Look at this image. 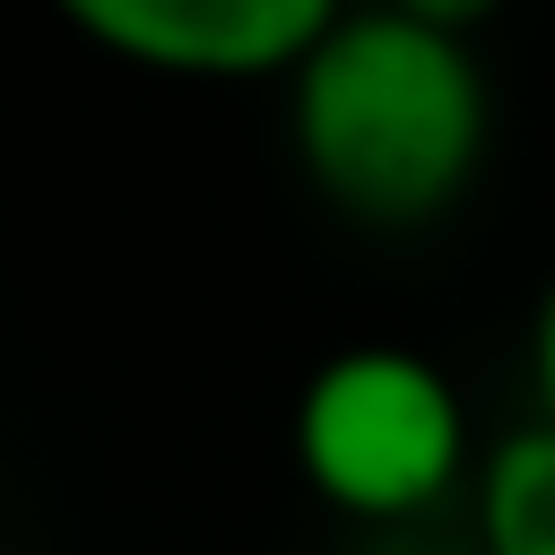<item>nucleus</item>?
<instances>
[{
  "mask_svg": "<svg viewBox=\"0 0 555 555\" xmlns=\"http://www.w3.org/2000/svg\"><path fill=\"white\" fill-rule=\"evenodd\" d=\"M468 555H555V416H520L486 442L468 486Z\"/></svg>",
  "mask_w": 555,
  "mask_h": 555,
  "instance_id": "obj_4",
  "label": "nucleus"
},
{
  "mask_svg": "<svg viewBox=\"0 0 555 555\" xmlns=\"http://www.w3.org/2000/svg\"><path fill=\"white\" fill-rule=\"evenodd\" d=\"M286 87V156L312 199L364 234L442 225L494 147V87L477 35L399 0H347Z\"/></svg>",
  "mask_w": 555,
  "mask_h": 555,
  "instance_id": "obj_1",
  "label": "nucleus"
},
{
  "mask_svg": "<svg viewBox=\"0 0 555 555\" xmlns=\"http://www.w3.org/2000/svg\"><path fill=\"white\" fill-rule=\"evenodd\" d=\"M399 9H416V17H442V26H460V35H477V26H494L512 0H399Z\"/></svg>",
  "mask_w": 555,
  "mask_h": 555,
  "instance_id": "obj_6",
  "label": "nucleus"
},
{
  "mask_svg": "<svg viewBox=\"0 0 555 555\" xmlns=\"http://www.w3.org/2000/svg\"><path fill=\"white\" fill-rule=\"evenodd\" d=\"M286 451L312 503H330L356 529H416L442 503H468L486 460L460 382L399 338L321 356L295 390Z\"/></svg>",
  "mask_w": 555,
  "mask_h": 555,
  "instance_id": "obj_2",
  "label": "nucleus"
},
{
  "mask_svg": "<svg viewBox=\"0 0 555 555\" xmlns=\"http://www.w3.org/2000/svg\"><path fill=\"white\" fill-rule=\"evenodd\" d=\"M520 373H529V408L555 416V269L529 304V330H520Z\"/></svg>",
  "mask_w": 555,
  "mask_h": 555,
  "instance_id": "obj_5",
  "label": "nucleus"
},
{
  "mask_svg": "<svg viewBox=\"0 0 555 555\" xmlns=\"http://www.w3.org/2000/svg\"><path fill=\"white\" fill-rule=\"evenodd\" d=\"M87 52L173 87L286 78L347 0H43Z\"/></svg>",
  "mask_w": 555,
  "mask_h": 555,
  "instance_id": "obj_3",
  "label": "nucleus"
}]
</instances>
